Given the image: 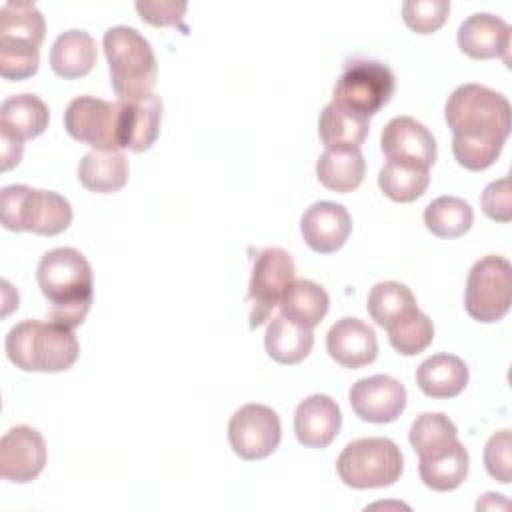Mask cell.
Listing matches in <instances>:
<instances>
[{
	"label": "cell",
	"instance_id": "cell-1",
	"mask_svg": "<svg viewBox=\"0 0 512 512\" xmlns=\"http://www.w3.org/2000/svg\"><path fill=\"white\" fill-rule=\"evenodd\" d=\"M40 292L48 300L52 322L76 328L84 322L92 304V268L76 248L46 252L36 268Z\"/></svg>",
	"mask_w": 512,
	"mask_h": 512
},
{
	"label": "cell",
	"instance_id": "cell-2",
	"mask_svg": "<svg viewBox=\"0 0 512 512\" xmlns=\"http://www.w3.org/2000/svg\"><path fill=\"white\" fill-rule=\"evenodd\" d=\"M510 102L504 94L482 86L462 84L446 102L444 118L452 130V142L480 144L502 150L510 134Z\"/></svg>",
	"mask_w": 512,
	"mask_h": 512
},
{
	"label": "cell",
	"instance_id": "cell-3",
	"mask_svg": "<svg viewBox=\"0 0 512 512\" xmlns=\"http://www.w3.org/2000/svg\"><path fill=\"white\" fill-rule=\"evenodd\" d=\"M4 348L8 360L24 372L68 370L80 352L72 328L52 320H24L12 326L6 334Z\"/></svg>",
	"mask_w": 512,
	"mask_h": 512
},
{
	"label": "cell",
	"instance_id": "cell-4",
	"mask_svg": "<svg viewBox=\"0 0 512 512\" xmlns=\"http://www.w3.org/2000/svg\"><path fill=\"white\" fill-rule=\"evenodd\" d=\"M110 66V84L120 100L152 94L158 64L150 42L130 26H112L102 38Z\"/></svg>",
	"mask_w": 512,
	"mask_h": 512
},
{
	"label": "cell",
	"instance_id": "cell-5",
	"mask_svg": "<svg viewBox=\"0 0 512 512\" xmlns=\"http://www.w3.org/2000/svg\"><path fill=\"white\" fill-rule=\"evenodd\" d=\"M2 226L14 232L56 236L72 222L70 202L52 190H38L26 184L2 188Z\"/></svg>",
	"mask_w": 512,
	"mask_h": 512
},
{
	"label": "cell",
	"instance_id": "cell-6",
	"mask_svg": "<svg viewBox=\"0 0 512 512\" xmlns=\"http://www.w3.org/2000/svg\"><path fill=\"white\" fill-rule=\"evenodd\" d=\"M404 468L400 448L388 438H360L344 446L336 460L340 480L356 490L394 484Z\"/></svg>",
	"mask_w": 512,
	"mask_h": 512
},
{
	"label": "cell",
	"instance_id": "cell-7",
	"mask_svg": "<svg viewBox=\"0 0 512 512\" xmlns=\"http://www.w3.org/2000/svg\"><path fill=\"white\" fill-rule=\"evenodd\" d=\"M512 266L506 258L488 254L468 272L464 306L478 322H498L510 310Z\"/></svg>",
	"mask_w": 512,
	"mask_h": 512
},
{
	"label": "cell",
	"instance_id": "cell-8",
	"mask_svg": "<svg viewBox=\"0 0 512 512\" xmlns=\"http://www.w3.org/2000/svg\"><path fill=\"white\" fill-rule=\"evenodd\" d=\"M396 88L394 74L376 60H352L346 64L334 86V102L370 118L380 112Z\"/></svg>",
	"mask_w": 512,
	"mask_h": 512
},
{
	"label": "cell",
	"instance_id": "cell-9",
	"mask_svg": "<svg viewBox=\"0 0 512 512\" xmlns=\"http://www.w3.org/2000/svg\"><path fill=\"white\" fill-rule=\"evenodd\" d=\"M294 274V260L282 248H264L256 256L248 286V300L252 302L250 328L266 322L270 312L280 304L286 288L294 282Z\"/></svg>",
	"mask_w": 512,
	"mask_h": 512
},
{
	"label": "cell",
	"instance_id": "cell-10",
	"mask_svg": "<svg viewBox=\"0 0 512 512\" xmlns=\"http://www.w3.org/2000/svg\"><path fill=\"white\" fill-rule=\"evenodd\" d=\"M280 438V418L264 404H246L238 408L228 422L230 446L244 460H262L270 456L278 448Z\"/></svg>",
	"mask_w": 512,
	"mask_h": 512
},
{
	"label": "cell",
	"instance_id": "cell-11",
	"mask_svg": "<svg viewBox=\"0 0 512 512\" xmlns=\"http://www.w3.org/2000/svg\"><path fill=\"white\" fill-rule=\"evenodd\" d=\"M66 132L94 150H118V104L96 96L74 98L64 112Z\"/></svg>",
	"mask_w": 512,
	"mask_h": 512
},
{
	"label": "cell",
	"instance_id": "cell-12",
	"mask_svg": "<svg viewBox=\"0 0 512 512\" xmlns=\"http://www.w3.org/2000/svg\"><path fill=\"white\" fill-rule=\"evenodd\" d=\"M380 148L388 162L428 170L436 160V140L432 132L410 116H396L384 126Z\"/></svg>",
	"mask_w": 512,
	"mask_h": 512
},
{
	"label": "cell",
	"instance_id": "cell-13",
	"mask_svg": "<svg viewBox=\"0 0 512 512\" xmlns=\"http://www.w3.org/2000/svg\"><path fill=\"white\" fill-rule=\"evenodd\" d=\"M348 400L360 420L386 424L402 414L406 406V388L392 376L374 374L352 384Z\"/></svg>",
	"mask_w": 512,
	"mask_h": 512
},
{
	"label": "cell",
	"instance_id": "cell-14",
	"mask_svg": "<svg viewBox=\"0 0 512 512\" xmlns=\"http://www.w3.org/2000/svg\"><path fill=\"white\" fill-rule=\"evenodd\" d=\"M46 442L32 426H14L0 440V476L10 482H30L46 466Z\"/></svg>",
	"mask_w": 512,
	"mask_h": 512
},
{
	"label": "cell",
	"instance_id": "cell-15",
	"mask_svg": "<svg viewBox=\"0 0 512 512\" xmlns=\"http://www.w3.org/2000/svg\"><path fill=\"white\" fill-rule=\"evenodd\" d=\"M118 138L120 148L132 152L148 150L158 134L162 122V100L156 94L142 98L118 100Z\"/></svg>",
	"mask_w": 512,
	"mask_h": 512
},
{
	"label": "cell",
	"instance_id": "cell-16",
	"mask_svg": "<svg viewBox=\"0 0 512 512\" xmlns=\"http://www.w3.org/2000/svg\"><path fill=\"white\" fill-rule=\"evenodd\" d=\"M352 230V218L342 204L314 202L300 220V232L304 242L318 254H330L340 250Z\"/></svg>",
	"mask_w": 512,
	"mask_h": 512
},
{
	"label": "cell",
	"instance_id": "cell-17",
	"mask_svg": "<svg viewBox=\"0 0 512 512\" xmlns=\"http://www.w3.org/2000/svg\"><path fill=\"white\" fill-rule=\"evenodd\" d=\"M326 350L344 368H362L376 360L378 340L374 330L358 318H340L326 334Z\"/></svg>",
	"mask_w": 512,
	"mask_h": 512
},
{
	"label": "cell",
	"instance_id": "cell-18",
	"mask_svg": "<svg viewBox=\"0 0 512 512\" xmlns=\"http://www.w3.org/2000/svg\"><path fill=\"white\" fill-rule=\"evenodd\" d=\"M340 426V408L326 394H310L296 406L294 432L306 448H326L338 436Z\"/></svg>",
	"mask_w": 512,
	"mask_h": 512
},
{
	"label": "cell",
	"instance_id": "cell-19",
	"mask_svg": "<svg viewBox=\"0 0 512 512\" xmlns=\"http://www.w3.org/2000/svg\"><path fill=\"white\" fill-rule=\"evenodd\" d=\"M458 46L464 54L476 60H488L500 56L506 64L510 62V26L502 18L476 12L468 16L458 28Z\"/></svg>",
	"mask_w": 512,
	"mask_h": 512
},
{
	"label": "cell",
	"instance_id": "cell-20",
	"mask_svg": "<svg viewBox=\"0 0 512 512\" xmlns=\"http://www.w3.org/2000/svg\"><path fill=\"white\" fill-rule=\"evenodd\" d=\"M416 384L430 398H454L468 384V366L454 354H434L418 366Z\"/></svg>",
	"mask_w": 512,
	"mask_h": 512
},
{
	"label": "cell",
	"instance_id": "cell-21",
	"mask_svg": "<svg viewBox=\"0 0 512 512\" xmlns=\"http://www.w3.org/2000/svg\"><path fill=\"white\" fill-rule=\"evenodd\" d=\"M96 64V42L94 38L78 28L62 32L50 48V66L64 78L74 80L86 76Z\"/></svg>",
	"mask_w": 512,
	"mask_h": 512
},
{
	"label": "cell",
	"instance_id": "cell-22",
	"mask_svg": "<svg viewBox=\"0 0 512 512\" xmlns=\"http://www.w3.org/2000/svg\"><path fill=\"white\" fill-rule=\"evenodd\" d=\"M128 160L120 150H92L78 164L80 184L96 194H110L128 182Z\"/></svg>",
	"mask_w": 512,
	"mask_h": 512
},
{
	"label": "cell",
	"instance_id": "cell-23",
	"mask_svg": "<svg viewBox=\"0 0 512 512\" xmlns=\"http://www.w3.org/2000/svg\"><path fill=\"white\" fill-rule=\"evenodd\" d=\"M46 34L42 12L30 2H4L0 8V46L40 48Z\"/></svg>",
	"mask_w": 512,
	"mask_h": 512
},
{
	"label": "cell",
	"instance_id": "cell-24",
	"mask_svg": "<svg viewBox=\"0 0 512 512\" xmlns=\"http://www.w3.org/2000/svg\"><path fill=\"white\" fill-rule=\"evenodd\" d=\"M48 120V106L36 94H16L0 106V130L22 142L40 136L48 128Z\"/></svg>",
	"mask_w": 512,
	"mask_h": 512
},
{
	"label": "cell",
	"instance_id": "cell-25",
	"mask_svg": "<svg viewBox=\"0 0 512 512\" xmlns=\"http://www.w3.org/2000/svg\"><path fill=\"white\" fill-rule=\"evenodd\" d=\"M366 172V162L360 148H326L316 162L320 184L334 192L356 190Z\"/></svg>",
	"mask_w": 512,
	"mask_h": 512
},
{
	"label": "cell",
	"instance_id": "cell-26",
	"mask_svg": "<svg viewBox=\"0 0 512 512\" xmlns=\"http://www.w3.org/2000/svg\"><path fill=\"white\" fill-rule=\"evenodd\" d=\"M468 466L470 458L460 440H456L454 444L436 454L418 460L420 480L436 492L456 490L466 480Z\"/></svg>",
	"mask_w": 512,
	"mask_h": 512
},
{
	"label": "cell",
	"instance_id": "cell-27",
	"mask_svg": "<svg viewBox=\"0 0 512 512\" xmlns=\"http://www.w3.org/2000/svg\"><path fill=\"white\" fill-rule=\"evenodd\" d=\"M368 130V118L334 100L324 106L318 120V134L326 148H360Z\"/></svg>",
	"mask_w": 512,
	"mask_h": 512
},
{
	"label": "cell",
	"instance_id": "cell-28",
	"mask_svg": "<svg viewBox=\"0 0 512 512\" xmlns=\"http://www.w3.org/2000/svg\"><path fill=\"white\" fill-rule=\"evenodd\" d=\"M264 346L272 360L280 364H298L310 354L314 334L312 328L296 324L280 314L268 324Z\"/></svg>",
	"mask_w": 512,
	"mask_h": 512
},
{
	"label": "cell",
	"instance_id": "cell-29",
	"mask_svg": "<svg viewBox=\"0 0 512 512\" xmlns=\"http://www.w3.org/2000/svg\"><path fill=\"white\" fill-rule=\"evenodd\" d=\"M280 312L306 328L318 326L330 306L328 292L312 280H294L280 298Z\"/></svg>",
	"mask_w": 512,
	"mask_h": 512
},
{
	"label": "cell",
	"instance_id": "cell-30",
	"mask_svg": "<svg viewBox=\"0 0 512 512\" xmlns=\"http://www.w3.org/2000/svg\"><path fill=\"white\" fill-rule=\"evenodd\" d=\"M366 306L372 320L382 328H388L398 320H402L404 316L418 310L412 290L406 284H400L396 280L374 284L368 294Z\"/></svg>",
	"mask_w": 512,
	"mask_h": 512
},
{
	"label": "cell",
	"instance_id": "cell-31",
	"mask_svg": "<svg viewBox=\"0 0 512 512\" xmlns=\"http://www.w3.org/2000/svg\"><path fill=\"white\" fill-rule=\"evenodd\" d=\"M472 222V206L458 196H440L424 210V224L438 238H458L470 230Z\"/></svg>",
	"mask_w": 512,
	"mask_h": 512
},
{
	"label": "cell",
	"instance_id": "cell-32",
	"mask_svg": "<svg viewBox=\"0 0 512 512\" xmlns=\"http://www.w3.org/2000/svg\"><path fill=\"white\" fill-rule=\"evenodd\" d=\"M408 438L418 458H424L454 444L458 440V430L442 412H424L412 422Z\"/></svg>",
	"mask_w": 512,
	"mask_h": 512
},
{
	"label": "cell",
	"instance_id": "cell-33",
	"mask_svg": "<svg viewBox=\"0 0 512 512\" xmlns=\"http://www.w3.org/2000/svg\"><path fill=\"white\" fill-rule=\"evenodd\" d=\"M430 184L426 168L386 162L378 174L380 190L394 202H412L420 198Z\"/></svg>",
	"mask_w": 512,
	"mask_h": 512
},
{
	"label": "cell",
	"instance_id": "cell-34",
	"mask_svg": "<svg viewBox=\"0 0 512 512\" xmlns=\"http://www.w3.org/2000/svg\"><path fill=\"white\" fill-rule=\"evenodd\" d=\"M388 340L392 348L404 356H414L426 350L434 338V324L428 314L414 310L396 324L388 326Z\"/></svg>",
	"mask_w": 512,
	"mask_h": 512
},
{
	"label": "cell",
	"instance_id": "cell-35",
	"mask_svg": "<svg viewBox=\"0 0 512 512\" xmlns=\"http://www.w3.org/2000/svg\"><path fill=\"white\" fill-rule=\"evenodd\" d=\"M450 14L448 0H408L402 4L406 26L418 34L436 32Z\"/></svg>",
	"mask_w": 512,
	"mask_h": 512
},
{
	"label": "cell",
	"instance_id": "cell-36",
	"mask_svg": "<svg viewBox=\"0 0 512 512\" xmlns=\"http://www.w3.org/2000/svg\"><path fill=\"white\" fill-rule=\"evenodd\" d=\"M484 466L488 474L502 482L508 484L512 478V436L510 430H500L490 436L484 448Z\"/></svg>",
	"mask_w": 512,
	"mask_h": 512
},
{
	"label": "cell",
	"instance_id": "cell-37",
	"mask_svg": "<svg viewBox=\"0 0 512 512\" xmlns=\"http://www.w3.org/2000/svg\"><path fill=\"white\" fill-rule=\"evenodd\" d=\"M40 64L38 48L0 46V76L4 80H24L36 74Z\"/></svg>",
	"mask_w": 512,
	"mask_h": 512
},
{
	"label": "cell",
	"instance_id": "cell-38",
	"mask_svg": "<svg viewBox=\"0 0 512 512\" xmlns=\"http://www.w3.org/2000/svg\"><path fill=\"white\" fill-rule=\"evenodd\" d=\"M482 210L488 218L496 222H510L512 218V192H510V180L500 178L490 182L480 198Z\"/></svg>",
	"mask_w": 512,
	"mask_h": 512
},
{
	"label": "cell",
	"instance_id": "cell-39",
	"mask_svg": "<svg viewBox=\"0 0 512 512\" xmlns=\"http://www.w3.org/2000/svg\"><path fill=\"white\" fill-rule=\"evenodd\" d=\"M134 6L142 20H146L152 26L180 24L186 12V2L172 0H138Z\"/></svg>",
	"mask_w": 512,
	"mask_h": 512
},
{
	"label": "cell",
	"instance_id": "cell-40",
	"mask_svg": "<svg viewBox=\"0 0 512 512\" xmlns=\"http://www.w3.org/2000/svg\"><path fill=\"white\" fill-rule=\"evenodd\" d=\"M0 154H2V170H10L22 160V140L0 130Z\"/></svg>",
	"mask_w": 512,
	"mask_h": 512
}]
</instances>
